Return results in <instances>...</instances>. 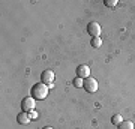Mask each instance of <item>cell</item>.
<instances>
[{"label": "cell", "mask_w": 135, "mask_h": 129, "mask_svg": "<svg viewBox=\"0 0 135 129\" xmlns=\"http://www.w3.org/2000/svg\"><path fill=\"white\" fill-rule=\"evenodd\" d=\"M44 129H54V128H51V126H45Z\"/></svg>", "instance_id": "14"}, {"label": "cell", "mask_w": 135, "mask_h": 129, "mask_svg": "<svg viewBox=\"0 0 135 129\" xmlns=\"http://www.w3.org/2000/svg\"><path fill=\"white\" fill-rule=\"evenodd\" d=\"M29 114H30V119H32V120H36V119L39 117V114H38V113H36L35 110H33V111H30Z\"/></svg>", "instance_id": "13"}, {"label": "cell", "mask_w": 135, "mask_h": 129, "mask_svg": "<svg viewBox=\"0 0 135 129\" xmlns=\"http://www.w3.org/2000/svg\"><path fill=\"white\" fill-rule=\"evenodd\" d=\"M87 32L92 35V38H101L102 29L96 21H92V23H89V26H87Z\"/></svg>", "instance_id": "3"}, {"label": "cell", "mask_w": 135, "mask_h": 129, "mask_svg": "<svg viewBox=\"0 0 135 129\" xmlns=\"http://www.w3.org/2000/svg\"><path fill=\"white\" fill-rule=\"evenodd\" d=\"M77 75L80 77V78H83V80L89 78V77H90V68L87 66V65H80V66L77 68Z\"/></svg>", "instance_id": "6"}, {"label": "cell", "mask_w": 135, "mask_h": 129, "mask_svg": "<svg viewBox=\"0 0 135 129\" xmlns=\"http://www.w3.org/2000/svg\"><path fill=\"white\" fill-rule=\"evenodd\" d=\"M83 87H84L89 93H95V92L98 90V81L95 78H92V77H89V78L84 80V86Z\"/></svg>", "instance_id": "4"}, {"label": "cell", "mask_w": 135, "mask_h": 129, "mask_svg": "<svg viewBox=\"0 0 135 129\" xmlns=\"http://www.w3.org/2000/svg\"><path fill=\"white\" fill-rule=\"evenodd\" d=\"M117 3H119L117 0H105V6H108V8H114Z\"/></svg>", "instance_id": "12"}, {"label": "cell", "mask_w": 135, "mask_h": 129, "mask_svg": "<svg viewBox=\"0 0 135 129\" xmlns=\"http://www.w3.org/2000/svg\"><path fill=\"white\" fill-rule=\"evenodd\" d=\"M101 45H102L101 38H92V47L93 48H99Z\"/></svg>", "instance_id": "10"}, {"label": "cell", "mask_w": 135, "mask_h": 129, "mask_svg": "<svg viewBox=\"0 0 135 129\" xmlns=\"http://www.w3.org/2000/svg\"><path fill=\"white\" fill-rule=\"evenodd\" d=\"M111 122H113V125H116V126H119V125L123 122V117H122L120 114H116L113 116V119H111Z\"/></svg>", "instance_id": "9"}, {"label": "cell", "mask_w": 135, "mask_h": 129, "mask_svg": "<svg viewBox=\"0 0 135 129\" xmlns=\"http://www.w3.org/2000/svg\"><path fill=\"white\" fill-rule=\"evenodd\" d=\"M48 90L50 87L47 84H44V83H36L33 87H32V96H33L35 99H45L47 95H48Z\"/></svg>", "instance_id": "1"}, {"label": "cell", "mask_w": 135, "mask_h": 129, "mask_svg": "<svg viewBox=\"0 0 135 129\" xmlns=\"http://www.w3.org/2000/svg\"><path fill=\"white\" fill-rule=\"evenodd\" d=\"M53 81H54V72L51 69H45L41 75V83L50 86V84H53Z\"/></svg>", "instance_id": "5"}, {"label": "cell", "mask_w": 135, "mask_h": 129, "mask_svg": "<svg viewBox=\"0 0 135 129\" xmlns=\"http://www.w3.org/2000/svg\"><path fill=\"white\" fill-rule=\"evenodd\" d=\"M119 129H134V123L131 120H123L120 125H119Z\"/></svg>", "instance_id": "8"}, {"label": "cell", "mask_w": 135, "mask_h": 129, "mask_svg": "<svg viewBox=\"0 0 135 129\" xmlns=\"http://www.w3.org/2000/svg\"><path fill=\"white\" fill-rule=\"evenodd\" d=\"M35 105H36V102H35L33 96H27V98H24L23 102H21V108H23V111H26V113L33 111L35 110Z\"/></svg>", "instance_id": "2"}, {"label": "cell", "mask_w": 135, "mask_h": 129, "mask_svg": "<svg viewBox=\"0 0 135 129\" xmlns=\"http://www.w3.org/2000/svg\"><path fill=\"white\" fill-rule=\"evenodd\" d=\"M72 84H74L75 87H83V86H84V80H83V78H80V77H77V78L74 80Z\"/></svg>", "instance_id": "11"}, {"label": "cell", "mask_w": 135, "mask_h": 129, "mask_svg": "<svg viewBox=\"0 0 135 129\" xmlns=\"http://www.w3.org/2000/svg\"><path fill=\"white\" fill-rule=\"evenodd\" d=\"M17 120H18V123L20 125H27L30 122V114L29 113H26V111H23V113H21V114H18L17 116Z\"/></svg>", "instance_id": "7"}]
</instances>
